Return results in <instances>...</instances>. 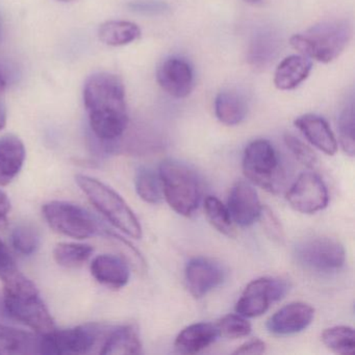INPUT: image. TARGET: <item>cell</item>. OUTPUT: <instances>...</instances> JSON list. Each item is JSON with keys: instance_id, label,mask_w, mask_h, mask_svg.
<instances>
[{"instance_id": "f1b7e54d", "label": "cell", "mask_w": 355, "mask_h": 355, "mask_svg": "<svg viewBox=\"0 0 355 355\" xmlns=\"http://www.w3.org/2000/svg\"><path fill=\"white\" fill-rule=\"evenodd\" d=\"M136 190L140 198L150 205H157L164 197L159 173L149 168H142L137 173Z\"/></svg>"}, {"instance_id": "f35d334b", "label": "cell", "mask_w": 355, "mask_h": 355, "mask_svg": "<svg viewBox=\"0 0 355 355\" xmlns=\"http://www.w3.org/2000/svg\"><path fill=\"white\" fill-rule=\"evenodd\" d=\"M7 313H6L5 305H3V298H0V317H6Z\"/></svg>"}, {"instance_id": "836d02e7", "label": "cell", "mask_w": 355, "mask_h": 355, "mask_svg": "<svg viewBox=\"0 0 355 355\" xmlns=\"http://www.w3.org/2000/svg\"><path fill=\"white\" fill-rule=\"evenodd\" d=\"M259 220H261V222H263V228H265L266 232L269 234L270 238L278 241V242L284 241V232L282 223L269 207H263L261 217Z\"/></svg>"}, {"instance_id": "30bf717a", "label": "cell", "mask_w": 355, "mask_h": 355, "mask_svg": "<svg viewBox=\"0 0 355 355\" xmlns=\"http://www.w3.org/2000/svg\"><path fill=\"white\" fill-rule=\"evenodd\" d=\"M290 290L288 282L280 278L261 277L245 288L236 304V311L245 318H257L269 309L270 304L280 300Z\"/></svg>"}, {"instance_id": "d590c367", "label": "cell", "mask_w": 355, "mask_h": 355, "mask_svg": "<svg viewBox=\"0 0 355 355\" xmlns=\"http://www.w3.org/2000/svg\"><path fill=\"white\" fill-rule=\"evenodd\" d=\"M11 211V201L8 195L0 190V230H6L9 224V215Z\"/></svg>"}, {"instance_id": "4dcf8cb0", "label": "cell", "mask_w": 355, "mask_h": 355, "mask_svg": "<svg viewBox=\"0 0 355 355\" xmlns=\"http://www.w3.org/2000/svg\"><path fill=\"white\" fill-rule=\"evenodd\" d=\"M338 138L343 150L349 157H354L355 153V113L354 105L351 103L340 112L338 117Z\"/></svg>"}, {"instance_id": "8992f818", "label": "cell", "mask_w": 355, "mask_h": 355, "mask_svg": "<svg viewBox=\"0 0 355 355\" xmlns=\"http://www.w3.org/2000/svg\"><path fill=\"white\" fill-rule=\"evenodd\" d=\"M110 328L87 324L67 329H53L39 338V354H87L101 348Z\"/></svg>"}, {"instance_id": "7402d4cb", "label": "cell", "mask_w": 355, "mask_h": 355, "mask_svg": "<svg viewBox=\"0 0 355 355\" xmlns=\"http://www.w3.org/2000/svg\"><path fill=\"white\" fill-rule=\"evenodd\" d=\"M39 353V338L17 328L0 324V355Z\"/></svg>"}, {"instance_id": "4316f807", "label": "cell", "mask_w": 355, "mask_h": 355, "mask_svg": "<svg viewBox=\"0 0 355 355\" xmlns=\"http://www.w3.org/2000/svg\"><path fill=\"white\" fill-rule=\"evenodd\" d=\"M205 216L214 228L228 238L236 236V228L227 207L217 197L207 196L203 201Z\"/></svg>"}, {"instance_id": "60d3db41", "label": "cell", "mask_w": 355, "mask_h": 355, "mask_svg": "<svg viewBox=\"0 0 355 355\" xmlns=\"http://www.w3.org/2000/svg\"><path fill=\"white\" fill-rule=\"evenodd\" d=\"M1 33H3V26H1V19H0V37H1Z\"/></svg>"}, {"instance_id": "4fadbf2b", "label": "cell", "mask_w": 355, "mask_h": 355, "mask_svg": "<svg viewBox=\"0 0 355 355\" xmlns=\"http://www.w3.org/2000/svg\"><path fill=\"white\" fill-rule=\"evenodd\" d=\"M159 87L174 98H184L194 87V71L186 60L170 58L162 63L157 72Z\"/></svg>"}, {"instance_id": "484cf974", "label": "cell", "mask_w": 355, "mask_h": 355, "mask_svg": "<svg viewBox=\"0 0 355 355\" xmlns=\"http://www.w3.org/2000/svg\"><path fill=\"white\" fill-rule=\"evenodd\" d=\"M92 246L80 243H60L53 249V259L58 265L67 269L82 267L92 257Z\"/></svg>"}, {"instance_id": "5bb4252c", "label": "cell", "mask_w": 355, "mask_h": 355, "mask_svg": "<svg viewBox=\"0 0 355 355\" xmlns=\"http://www.w3.org/2000/svg\"><path fill=\"white\" fill-rule=\"evenodd\" d=\"M315 317V309L304 302H292L276 311L267 322L270 334L293 336L306 329Z\"/></svg>"}, {"instance_id": "7c38bea8", "label": "cell", "mask_w": 355, "mask_h": 355, "mask_svg": "<svg viewBox=\"0 0 355 355\" xmlns=\"http://www.w3.org/2000/svg\"><path fill=\"white\" fill-rule=\"evenodd\" d=\"M187 286L195 298H201L225 279V271L217 261L207 257H195L187 263Z\"/></svg>"}, {"instance_id": "ba28073f", "label": "cell", "mask_w": 355, "mask_h": 355, "mask_svg": "<svg viewBox=\"0 0 355 355\" xmlns=\"http://www.w3.org/2000/svg\"><path fill=\"white\" fill-rule=\"evenodd\" d=\"M47 224L55 232L69 238L84 240L99 230V224L84 207L67 201H51L42 207Z\"/></svg>"}, {"instance_id": "e0dca14e", "label": "cell", "mask_w": 355, "mask_h": 355, "mask_svg": "<svg viewBox=\"0 0 355 355\" xmlns=\"http://www.w3.org/2000/svg\"><path fill=\"white\" fill-rule=\"evenodd\" d=\"M294 124L315 148L327 155H336L338 141L324 118L313 114H306L297 118Z\"/></svg>"}, {"instance_id": "74e56055", "label": "cell", "mask_w": 355, "mask_h": 355, "mask_svg": "<svg viewBox=\"0 0 355 355\" xmlns=\"http://www.w3.org/2000/svg\"><path fill=\"white\" fill-rule=\"evenodd\" d=\"M7 89L0 87V130L7 125V107H6L5 93Z\"/></svg>"}, {"instance_id": "3957f363", "label": "cell", "mask_w": 355, "mask_h": 355, "mask_svg": "<svg viewBox=\"0 0 355 355\" xmlns=\"http://www.w3.org/2000/svg\"><path fill=\"white\" fill-rule=\"evenodd\" d=\"M352 24L349 20H331L294 35L290 42L293 49L304 57L328 64L342 55L352 39Z\"/></svg>"}, {"instance_id": "e575fe53", "label": "cell", "mask_w": 355, "mask_h": 355, "mask_svg": "<svg viewBox=\"0 0 355 355\" xmlns=\"http://www.w3.org/2000/svg\"><path fill=\"white\" fill-rule=\"evenodd\" d=\"M266 351V343L261 340H252L245 344L241 345L240 347L234 351V354H263Z\"/></svg>"}, {"instance_id": "5b68a950", "label": "cell", "mask_w": 355, "mask_h": 355, "mask_svg": "<svg viewBox=\"0 0 355 355\" xmlns=\"http://www.w3.org/2000/svg\"><path fill=\"white\" fill-rule=\"evenodd\" d=\"M163 195L173 211L191 217L201 200L200 180L188 166L174 159H166L159 166Z\"/></svg>"}, {"instance_id": "1f68e13d", "label": "cell", "mask_w": 355, "mask_h": 355, "mask_svg": "<svg viewBox=\"0 0 355 355\" xmlns=\"http://www.w3.org/2000/svg\"><path fill=\"white\" fill-rule=\"evenodd\" d=\"M216 325L220 336L232 338V340L249 336L252 330L250 322L247 320V318L239 313L225 315Z\"/></svg>"}, {"instance_id": "44dd1931", "label": "cell", "mask_w": 355, "mask_h": 355, "mask_svg": "<svg viewBox=\"0 0 355 355\" xmlns=\"http://www.w3.org/2000/svg\"><path fill=\"white\" fill-rule=\"evenodd\" d=\"M311 66V59L304 55H290L276 68L274 85L282 91L294 90L309 78Z\"/></svg>"}, {"instance_id": "83f0119b", "label": "cell", "mask_w": 355, "mask_h": 355, "mask_svg": "<svg viewBox=\"0 0 355 355\" xmlns=\"http://www.w3.org/2000/svg\"><path fill=\"white\" fill-rule=\"evenodd\" d=\"M322 342L336 354H353L355 347L354 330L350 326H334L322 332Z\"/></svg>"}, {"instance_id": "d6986e66", "label": "cell", "mask_w": 355, "mask_h": 355, "mask_svg": "<svg viewBox=\"0 0 355 355\" xmlns=\"http://www.w3.org/2000/svg\"><path fill=\"white\" fill-rule=\"evenodd\" d=\"M219 336L216 324L195 323L180 332L174 347L178 352L184 354H196L214 344Z\"/></svg>"}, {"instance_id": "52a82bcc", "label": "cell", "mask_w": 355, "mask_h": 355, "mask_svg": "<svg viewBox=\"0 0 355 355\" xmlns=\"http://www.w3.org/2000/svg\"><path fill=\"white\" fill-rule=\"evenodd\" d=\"M243 172L247 180L270 193L279 192L284 171L273 145L267 140L252 141L244 151Z\"/></svg>"}, {"instance_id": "b9f144b4", "label": "cell", "mask_w": 355, "mask_h": 355, "mask_svg": "<svg viewBox=\"0 0 355 355\" xmlns=\"http://www.w3.org/2000/svg\"><path fill=\"white\" fill-rule=\"evenodd\" d=\"M59 1H63V3H70V1H73V0H59Z\"/></svg>"}, {"instance_id": "7a4b0ae2", "label": "cell", "mask_w": 355, "mask_h": 355, "mask_svg": "<svg viewBox=\"0 0 355 355\" xmlns=\"http://www.w3.org/2000/svg\"><path fill=\"white\" fill-rule=\"evenodd\" d=\"M3 282V305L9 317L40 334L55 329V320L32 280L17 269Z\"/></svg>"}, {"instance_id": "8d00e7d4", "label": "cell", "mask_w": 355, "mask_h": 355, "mask_svg": "<svg viewBox=\"0 0 355 355\" xmlns=\"http://www.w3.org/2000/svg\"><path fill=\"white\" fill-rule=\"evenodd\" d=\"M132 9L135 11L141 12V13H163L166 11L167 6L162 3H155V1H147V3H132Z\"/></svg>"}, {"instance_id": "9c48e42d", "label": "cell", "mask_w": 355, "mask_h": 355, "mask_svg": "<svg viewBox=\"0 0 355 355\" xmlns=\"http://www.w3.org/2000/svg\"><path fill=\"white\" fill-rule=\"evenodd\" d=\"M297 261L306 269L321 273L338 271L346 261L342 243L329 236H313L299 243L295 249Z\"/></svg>"}, {"instance_id": "ffe728a7", "label": "cell", "mask_w": 355, "mask_h": 355, "mask_svg": "<svg viewBox=\"0 0 355 355\" xmlns=\"http://www.w3.org/2000/svg\"><path fill=\"white\" fill-rule=\"evenodd\" d=\"M142 343L138 328L132 324L110 328L99 353L103 355L139 354Z\"/></svg>"}, {"instance_id": "d6a6232c", "label": "cell", "mask_w": 355, "mask_h": 355, "mask_svg": "<svg viewBox=\"0 0 355 355\" xmlns=\"http://www.w3.org/2000/svg\"><path fill=\"white\" fill-rule=\"evenodd\" d=\"M284 143L294 157L307 168H313L317 164V155L306 144L292 134L284 135Z\"/></svg>"}, {"instance_id": "8fae6325", "label": "cell", "mask_w": 355, "mask_h": 355, "mask_svg": "<svg viewBox=\"0 0 355 355\" xmlns=\"http://www.w3.org/2000/svg\"><path fill=\"white\" fill-rule=\"evenodd\" d=\"M286 200L299 213L315 214L328 205L329 195L323 180L317 174L302 173L286 193Z\"/></svg>"}, {"instance_id": "cb8c5ba5", "label": "cell", "mask_w": 355, "mask_h": 355, "mask_svg": "<svg viewBox=\"0 0 355 355\" xmlns=\"http://www.w3.org/2000/svg\"><path fill=\"white\" fill-rule=\"evenodd\" d=\"M140 37V28L134 22L111 20L101 24L98 28L99 40L109 46H124L138 40Z\"/></svg>"}, {"instance_id": "603a6c76", "label": "cell", "mask_w": 355, "mask_h": 355, "mask_svg": "<svg viewBox=\"0 0 355 355\" xmlns=\"http://www.w3.org/2000/svg\"><path fill=\"white\" fill-rule=\"evenodd\" d=\"M247 112L246 101L236 92L223 91L216 97V116L225 125H238L246 118Z\"/></svg>"}, {"instance_id": "d4e9b609", "label": "cell", "mask_w": 355, "mask_h": 355, "mask_svg": "<svg viewBox=\"0 0 355 355\" xmlns=\"http://www.w3.org/2000/svg\"><path fill=\"white\" fill-rule=\"evenodd\" d=\"M278 40L271 32L259 33L250 43L248 61L251 66L263 69L273 61L277 53Z\"/></svg>"}, {"instance_id": "ac0fdd59", "label": "cell", "mask_w": 355, "mask_h": 355, "mask_svg": "<svg viewBox=\"0 0 355 355\" xmlns=\"http://www.w3.org/2000/svg\"><path fill=\"white\" fill-rule=\"evenodd\" d=\"M26 147L15 135L0 137V186L11 184L24 167Z\"/></svg>"}, {"instance_id": "f546056e", "label": "cell", "mask_w": 355, "mask_h": 355, "mask_svg": "<svg viewBox=\"0 0 355 355\" xmlns=\"http://www.w3.org/2000/svg\"><path fill=\"white\" fill-rule=\"evenodd\" d=\"M13 248L22 255H33L40 247L41 236L33 224L21 223L14 228L11 234Z\"/></svg>"}, {"instance_id": "ab89813d", "label": "cell", "mask_w": 355, "mask_h": 355, "mask_svg": "<svg viewBox=\"0 0 355 355\" xmlns=\"http://www.w3.org/2000/svg\"><path fill=\"white\" fill-rule=\"evenodd\" d=\"M245 3H249V5H257L261 3V0H244Z\"/></svg>"}, {"instance_id": "2e32d148", "label": "cell", "mask_w": 355, "mask_h": 355, "mask_svg": "<svg viewBox=\"0 0 355 355\" xmlns=\"http://www.w3.org/2000/svg\"><path fill=\"white\" fill-rule=\"evenodd\" d=\"M90 269L96 282L113 290H120L130 282V263L117 255H98L93 259Z\"/></svg>"}, {"instance_id": "6da1fadb", "label": "cell", "mask_w": 355, "mask_h": 355, "mask_svg": "<svg viewBox=\"0 0 355 355\" xmlns=\"http://www.w3.org/2000/svg\"><path fill=\"white\" fill-rule=\"evenodd\" d=\"M83 96L94 138L103 144L118 140L128 124L125 89L121 78L109 72H97L85 83Z\"/></svg>"}, {"instance_id": "277c9868", "label": "cell", "mask_w": 355, "mask_h": 355, "mask_svg": "<svg viewBox=\"0 0 355 355\" xmlns=\"http://www.w3.org/2000/svg\"><path fill=\"white\" fill-rule=\"evenodd\" d=\"M76 184L95 209L116 228L134 239H141L142 227L128 203L113 189L91 176L78 174Z\"/></svg>"}, {"instance_id": "9a60e30c", "label": "cell", "mask_w": 355, "mask_h": 355, "mask_svg": "<svg viewBox=\"0 0 355 355\" xmlns=\"http://www.w3.org/2000/svg\"><path fill=\"white\" fill-rule=\"evenodd\" d=\"M227 209L234 223L241 227H248L261 217L263 205L250 184L239 182L230 191Z\"/></svg>"}]
</instances>
